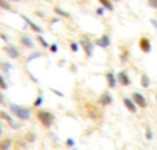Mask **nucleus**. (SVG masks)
Instances as JSON below:
<instances>
[{
	"label": "nucleus",
	"mask_w": 157,
	"mask_h": 150,
	"mask_svg": "<svg viewBox=\"0 0 157 150\" xmlns=\"http://www.w3.org/2000/svg\"><path fill=\"white\" fill-rule=\"evenodd\" d=\"M8 111L17 121H29L33 118V107H26V105H22V104L10 102L8 104Z\"/></svg>",
	"instance_id": "f257e3e1"
},
{
	"label": "nucleus",
	"mask_w": 157,
	"mask_h": 150,
	"mask_svg": "<svg viewBox=\"0 0 157 150\" xmlns=\"http://www.w3.org/2000/svg\"><path fill=\"white\" fill-rule=\"evenodd\" d=\"M37 122L45 128V130H49L54 124H56V115L51 111V110H45V108H37L36 113H34Z\"/></svg>",
	"instance_id": "f03ea898"
},
{
	"label": "nucleus",
	"mask_w": 157,
	"mask_h": 150,
	"mask_svg": "<svg viewBox=\"0 0 157 150\" xmlns=\"http://www.w3.org/2000/svg\"><path fill=\"white\" fill-rule=\"evenodd\" d=\"M78 45H80V48L83 50V54L86 56V59H91L93 57L96 43H94V40L88 34H82L80 36V39H78Z\"/></svg>",
	"instance_id": "7ed1b4c3"
},
{
	"label": "nucleus",
	"mask_w": 157,
	"mask_h": 150,
	"mask_svg": "<svg viewBox=\"0 0 157 150\" xmlns=\"http://www.w3.org/2000/svg\"><path fill=\"white\" fill-rule=\"evenodd\" d=\"M0 121H2V122H6L13 130H19L20 128V122H17L14 118H13V115L8 111V110H0Z\"/></svg>",
	"instance_id": "20e7f679"
},
{
	"label": "nucleus",
	"mask_w": 157,
	"mask_h": 150,
	"mask_svg": "<svg viewBox=\"0 0 157 150\" xmlns=\"http://www.w3.org/2000/svg\"><path fill=\"white\" fill-rule=\"evenodd\" d=\"M113 102H114V98H113L111 91H108V90L102 91V93L99 95V98H97V105H99L100 108H106V107L113 105Z\"/></svg>",
	"instance_id": "39448f33"
},
{
	"label": "nucleus",
	"mask_w": 157,
	"mask_h": 150,
	"mask_svg": "<svg viewBox=\"0 0 157 150\" xmlns=\"http://www.w3.org/2000/svg\"><path fill=\"white\" fill-rule=\"evenodd\" d=\"M3 53L10 57V59H20L22 57V53H20V48L19 47H16V45H13V43H6V45H3Z\"/></svg>",
	"instance_id": "423d86ee"
},
{
	"label": "nucleus",
	"mask_w": 157,
	"mask_h": 150,
	"mask_svg": "<svg viewBox=\"0 0 157 150\" xmlns=\"http://www.w3.org/2000/svg\"><path fill=\"white\" fill-rule=\"evenodd\" d=\"M117 84H119L120 87H129V85L132 84V79H131L129 73H128L126 70H120V71L117 73Z\"/></svg>",
	"instance_id": "0eeeda50"
},
{
	"label": "nucleus",
	"mask_w": 157,
	"mask_h": 150,
	"mask_svg": "<svg viewBox=\"0 0 157 150\" xmlns=\"http://www.w3.org/2000/svg\"><path fill=\"white\" fill-rule=\"evenodd\" d=\"M132 101H134V104L137 105V108H140V110H145L146 107H148V102H146V98L140 93V91H132V95L129 96Z\"/></svg>",
	"instance_id": "6e6552de"
},
{
	"label": "nucleus",
	"mask_w": 157,
	"mask_h": 150,
	"mask_svg": "<svg viewBox=\"0 0 157 150\" xmlns=\"http://www.w3.org/2000/svg\"><path fill=\"white\" fill-rule=\"evenodd\" d=\"M105 81H106V85H108V88L109 90H114V88H117V74L113 71V70H108L106 73H105Z\"/></svg>",
	"instance_id": "1a4fd4ad"
},
{
	"label": "nucleus",
	"mask_w": 157,
	"mask_h": 150,
	"mask_svg": "<svg viewBox=\"0 0 157 150\" xmlns=\"http://www.w3.org/2000/svg\"><path fill=\"white\" fill-rule=\"evenodd\" d=\"M94 43H96V47H99V48H102V50H108L109 47H111V36L109 34H102L100 37H97L96 40H94Z\"/></svg>",
	"instance_id": "9d476101"
},
{
	"label": "nucleus",
	"mask_w": 157,
	"mask_h": 150,
	"mask_svg": "<svg viewBox=\"0 0 157 150\" xmlns=\"http://www.w3.org/2000/svg\"><path fill=\"white\" fill-rule=\"evenodd\" d=\"M19 43H20L23 48H26V50H34V47H36V40H34L31 36H28V34H20Z\"/></svg>",
	"instance_id": "9b49d317"
},
{
	"label": "nucleus",
	"mask_w": 157,
	"mask_h": 150,
	"mask_svg": "<svg viewBox=\"0 0 157 150\" xmlns=\"http://www.w3.org/2000/svg\"><path fill=\"white\" fill-rule=\"evenodd\" d=\"M139 50L145 54H149L151 50H152V45H151V40L146 37V36H142L139 39Z\"/></svg>",
	"instance_id": "f8f14e48"
},
{
	"label": "nucleus",
	"mask_w": 157,
	"mask_h": 150,
	"mask_svg": "<svg viewBox=\"0 0 157 150\" xmlns=\"http://www.w3.org/2000/svg\"><path fill=\"white\" fill-rule=\"evenodd\" d=\"M22 19L25 20V23L29 26V30H31V31H34L36 34H43V28H42L40 25H37L36 22H33L29 17H26V16H23V14H22Z\"/></svg>",
	"instance_id": "ddd939ff"
},
{
	"label": "nucleus",
	"mask_w": 157,
	"mask_h": 150,
	"mask_svg": "<svg viewBox=\"0 0 157 150\" xmlns=\"http://www.w3.org/2000/svg\"><path fill=\"white\" fill-rule=\"evenodd\" d=\"M122 102H123V107H125V108H126L129 113H137V111H139L137 105L134 104V101H132L131 98H128V96H123Z\"/></svg>",
	"instance_id": "4468645a"
},
{
	"label": "nucleus",
	"mask_w": 157,
	"mask_h": 150,
	"mask_svg": "<svg viewBox=\"0 0 157 150\" xmlns=\"http://www.w3.org/2000/svg\"><path fill=\"white\" fill-rule=\"evenodd\" d=\"M86 111H88V116L91 119H99L100 118V113H99V107L96 104H86Z\"/></svg>",
	"instance_id": "2eb2a0df"
},
{
	"label": "nucleus",
	"mask_w": 157,
	"mask_h": 150,
	"mask_svg": "<svg viewBox=\"0 0 157 150\" xmlns=\"http://www.w3.org/2000/svg\"><path fill=\"white\" fill-rule=\"evenodd\" d=\"M14 145V141L8 136L0 138V150H11V147Z\"/></svg>",
	"instance_id": "dca6fc26"
},
{
	"label": "nucleus",
	"mask_w": 157,
	"mask_h": 150,
	"mask_svg": "<svg viewBox=\"0 0 157 150\" xmlns=\"http://www.w3.org/2000/svg\"><path fill=\"white\" fill-rule=\"evenodd\" d=\"M52 11H54L56 16H59V17H62V19H71V13H68L66 10H63V8H60V6H54Z\"/></svg>",
	"instance_id": "f3484780"
},
{
	"label": "nucleus",
	"mask_w": 157,
	"mask_h": 150,
	"mask_svg": "<svg viewBox=\"0 0 157 150\" xmlns=\"http://www.w3.org/2000/svg\"><path fill=\"white\" fill-rule=\"evenodd\" d=\"M140 87L142 88H149L151 87V78L148 76V73L140 74Z\"/></svg>",
	"instance_id": "a211bd4d"
},
{
	"label": "nucleus",
	"mask_w": 157,
	"mask_h": 150,
	"mask_svg": "<svg viewBox=\"0 0 157 150\" xmlns=\"http://www.w3.org/2000/svg\"><path fill=\"white\" fill-rule=\"evenodd\" d=\"M23 139H25L28 144H34V142L37 141V135H36V132H33V130H28V132L23 135Z\"/></svg>",
	"instance_id": "6ab92c4d"
},
{
	"label": "nucleus",
	"mask_w": 157,
	"mask_h": 150,
	"mask_svg": "<svg viewBox=\"0 0 157 150\" xmlns=\"http://www.w3.org/2000/svg\"><path fill=\"white\" fill-rule=\"evenodd\" d=\"M99 3L102 8H105L108 13H113L114 11V3L111 2V0H99Z\"/></svg>",
	"instance_id": "aec40b11"
},
{
	"label": "nucleus",
	"mask_w": 157,
	"mask_h": 150,
	"mask_svg": "<svg viewBox=\"0 0 157 150\" xmlns=\"http://www.w3.org/2000/svg\"><path fill=\"white\" fill-rule=\"evenodd\" d=\"M119 60H120V63H126V62L129 60V50H128V48H123V50L120 51Z\"/></svg>",
	"instance_id": "412c9836"
},
{
	"label": "nucleus",
	"mask_w": 157,
	"mask_h": 150,
	"mask_svg": "<svg viewBox=\"0 0 157 150\" xmlns=\"http://www.w3.org/2000/svg\"><path fill=\"white\" fill-rule=\"evenodd\" d=\"M36 40H37V42L40 43V47H42V48H45V50H48V48H49V45H51V43H49V42L42 36V34H37V36H36Z\"/></svg>",
	"instance_id": "4be33fe9"
},
{
	"label": "nucleus",
	"mask_w": 157,
	"mask_h": 150,
	"mask_svg": "<svg viewBox=\"0 0 157 150\" xmlns=\"http://www.w3.org/2000/svg\"><path fill=\"white\" fill-rule=\"evenodd\" d=\"M43 95H42V91L37 95V98L34 99V102H33V108H40L42 107V104H43Z\"/></svg>",
	"instance_id": "5701e85b"
},
{
	"label": "nucleus",
	"mask_w": 157,
	"mask_h": 150,
	"mask_svg": "<svg viewBox=\"0 0 157 150\" xmlns=\"http://www.w3.org/2000/svg\"><path fill=\"white\" fill-rule=\"evenodd\" d=\"M0 10H3V11H14L11 2H6V0H0Z\"/></svg>",
	"instance_id": "b1692460"
},
{
	"label": "nucleus",
	"mask_w": 157,
	"mask_h": 150,
	"mask_svg": "<svg viewBox=\"0 0 157 150\" xmlns=\"http://www.w3.org/2000/svg\"><path fill=\"white\" fill-rule=\"evenodd\" d=\"M8 82H6V79H5V76H3V73L0 71V90L2 91H5V90H8Z\"/></svg>",
	"instance_id": "393cba45"
},
{
	"label": "nucleus",
	"mask_w": 157,
	"mask_h": 150,
	"mask_svg": "<svg viewBox=\"0 0 157 150\" xmlns=\"http://www.w3.org/2000/svg\"><path fill=\"white\" fill-rule=\"evenodd\" d=\"M11 68H13V65L10 62H2L0 60V70H2V73H10Z\"/></svg>",
	"instance_id": "a878e982"
},
{
	"label": "nucleus",
	"mask_w": 157,
	"mask_h": 150,
	"mask_svg": "<svg viewBox=\"0 0 157 150\" xmlns=\"http://www.w3.org/2000/svg\"><path fill=\"white\" fill-rule=\"evenodd\" d=\"M69 50H71V53H78V50H80V45H78V42L69 40Z\"/></svg>",
	"instance_id": "bb28decb"
},
{
	"label": "nucleus",
	"mask_w": 157,
	"mask_h": 150,
	"mask_svg": "<svg viewBox=\"0 0 157 150\" xmlns=\"http://www.w3.org/2000/svg\"><path fill=\"white\" fill-rule=\"evenodd\" d=\"M152 138H154L152 128H151V127H146V128H145V139H146V141H151Z\"/></svg>",
	"instance_id": "cd10ccee"
},
{
	"label": "nucleus",
	"mask_w": 157,
	"mask_h": 150,
	"mask_svg": "<svg viewBox=\"0 0 157 150\" xmlns=\"http://www.w3.org/2000/svg\"><path fill=\"white\" fill-rule=\"evenodd\" d=\"M42 56H43V53H40V51H36V53H33V54H29V56H28L26 62H31V60H34V59H37V57H42Z\"/></svg>",
	"instance_id": "c85d7f7f"
},
{
	"label": "nucleus",
	"mask_w": 157,
	"mask_h": 150,
	"mask_svg": "<svg viewBox=\"0 0 157 150\" xmlns=\"http://www.w3.org/2000/svg\"><path fill=\"white\" fill-rule=\"evenodd\" d=\"M65 144H66V147H71V148H74V145H75V141H74V138H66Z\"/></svg>",
	"instance_id": "c756f323"
},
{
	"label": "nucleus",
	"mask_w": 157,
	"mask_h": 150,
	"mask_svg": "<svg viewBox=\"0 0 157 150\" xmlns=\"http://www.w3.org/2000/svg\"><path fill=\"white\" fill-rule=\"evenodd\" d=\"M146 5L152 10H157V0H146Z\"/></svg>",
	"instance_id": "7c9ffc66"
},
{
	"label": "nucleus",
	"mask_w": 157,
	"mask_h": 150,
	"mask_svg": "<svg viewBox=\"0 0 157 150\" xmlns=\"http://www.w3.org/2000/svg\"><path fill=\"white\" fill-rule=\"evenodd\" d=\"M0 105H6V96L2 90H0Z\"/></svg>",
	"instance_id": "2f4dec72"
},
{
	"label": "nucleus",
	"mask_w": 157,
	"mask_h": 150,
	"mask_svg": "<svg viewBox=\"0 0 157 150\" xmlns=\"http://www.w3.org/2000/svg\"><path fill=\"white\" fill-rule=\"evenodd\" d=\"M105 11H106V10H105V8H102V6H97V8H96V14H97L99 17H102V16L105 14Z\"/></svg>",
	"instance_id": "473e14b6"
},
{
	"label": "nucleus",
	"mask_w": 157,
	"mask_h": 150,
	"mask_svg": "<svg viewBox=\"0 0 157 150\" xmlns=\"http://www.w3.org/2000/svg\"><path fill=\"white\" fill-rule=\"evenodd\" d=\"M48 50H49L51 53H57V51H59V45H57V43H51Z\"/></svg>",
	"instance_id": "72a5a7b5"
},
{
	"label": "nucleus",
	"mask_w": 157,
	"mask_h": 150,
	"mask_svg": "<svg viewBox=\"0 0 157 150\" xmlns=\"http://www.w3.org/2000/svg\"><path fill=\"white\" fill-rule=\"evenodd\" d=\"M0 39H2V40H5L6 43H10V37H8L5 33H0Z\"/></svg>",
	"instance_id": "f704fd0d"
},
{
	"label": "nucleus",
	"mask_w": 157,
	"mask_h": 150,
	"mask_svg": "<svg viewBox=\"0 0 157 150\" xmlns=\"http://www.w3.org/2000/svg\"><path fill=\"white\" fill-rule=\"evenodd\" d=\"M149 22H151V25H152V26H154V28L157 30V19H151Z\"/></svg>",
	"instance_id": "c9c22d12"
},
{
	"label": "nucleus",
	"mask_w": 157,
	"mask_h": 150,
	"mask_svg": "<svg viewBox=\"0 0 157 150\" xmlns=\"http://www.w3.org/2000/svg\"><path fill=\"white\" fill-rule=\"evenodd\" d=\"M0 138H3V124L0 121Z\"/></svg>",
	"instance_id": "e433bc0d"
},
{
	"label": "nucleus",
	"mask_w": 157,
	"mask_h": 150,
	"mask_svg": "<svg viewBox=\"0 0 157 150\" xmlns=\"http://www.w3.org/2000/svg\"><path fill=\"white\" fill-rule=\"evenodd\" d=\"M52 93H56V95H59V96H63L62 91H57V90H54V88H52Z\"/></svg>",
	"instance_id": "4c0bfd02"
},
{
	"label": "nucleus",
	"mask_w": 157,
	"mask_h": 150,
	"mask_svg": "<svg viewBox=\"0 0 157 150\" xmlns=\"http://www.w3.org/2000/svg\"><path fill=\"white\" fill-rule=\"evenodd\" d=\"M6 2H11L13 3V2H20V0H6Z\"/></svg>",
	"instance_id": "58836bf2"
},
{
	"label": "nucleus",
	"mask_w": 157,
	"mask_h": 150,
	"mask_svg": "<svg viewBox=\"0 0 157 150\" xmlns=\"http://www.w3.org/2000/svg\"><path fill=\"white\" fill-rule=\"evenodd\" d=\"M111 2H113V3H119V2H120V0H111Z\"/></svg>",
	"instance_id": "ea45409f"
},
{
	"label": "nucleus",
	"mask_w": 157,
	"mask_h": 150,
	"mask_svg": "<svg viewBox=\"0 0 157 150\" xmlns=\"http://www.w3.org/2000/svg\"><path fill=\"white\" fill-rule=\"evenodd\" d=\"M155 102H157V93H155Z\"/></svg>",
	"instance_id": "a19ab883"
}]
</instances>
